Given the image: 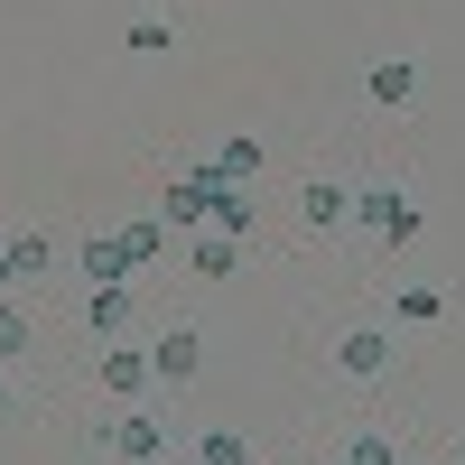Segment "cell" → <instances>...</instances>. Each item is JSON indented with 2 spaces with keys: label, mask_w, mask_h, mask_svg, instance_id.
<instances>
[{
  "label": "cell",
  "mask_w": 465,
  "mask_h": 465,
  "mask_svg": "<svg viewBox=\"0 0 465 465\" xmlns=\"http://www.w3.org/2000/svg\"><path fill=\"white\" fill-rule=\"evenodd\" d=\"M363 84H372V103H391V112H401V103L419 94V65H410V56H381V65L363 74Z\"/></svg>",
  "instance_id": "obj_8"
},
{
  "label": "cell",
  "mask_w": 465,
  "mask_h": 465,
  "mask_svg": "<svg viewBox=\"0 0 465 465\" xmlns=\"http://www.w3.org/2000/svg\"><path fill=\"white\" fill-rule=\"evenodd\" d=\"M186 223H214V186H205V168H177V177H168V232H186Z\"/></svg>",
  "instance_id": "obj_2"
},
{
  "label": "cell",
  "mask_w": 465,
  "mask_h": 465,
  "mask_svg": "<svg viewBox=\"0 0 465 465\" xmlns=\"http://www.w3.org/2000/svg\"><path fill=\"white\" fill-rule=\"evenodd\" d=\"M196 270H205V280H223V270H242V242H232V232H205V242H196Z\"/></svg>",
  "instance_id": "obj_12"
},
{
  "label": "cell",
  "mask_w": 465,
  "mask_h": 465,
  "mask_svg": "<svg viewBox=\"0 0 465 465\" xmlns=\"http://www.w3.org/2000/svg\"><path fill=\"white\" fill-rule=\"evenodd\" d=\"M131 56H168V19H131Z\"/></svg>",
  "instance_id": "obj_14"
},
{
  "label": "cell",
  "mask_w": 465,
  "mask_h": 465,
  "mask_svg": "<svg viewBox=\"0 0 465 465\" xmlns=\"http://www.w3.org/2000/svg\"><path fill=\"white\" fill-rule=\"evenodd\" d=\"M354 223H363V232H381L391 252H401V242H419V205H410V196H391V186H363V196H354Z\"/></svg>",
  "instance_id": "obj_1"
},
{
  "label": "cell",
  "mask_w": 465,
  "mask_h": 465,
  "mask_svg": "<svg viewBox=\"0 0 465 465\" xmlns=\"http://www.w3.org/2000/svg\"><path fill=\"white\" fill-rule=\"evenodd\" d=\"M335 363L354 372V381H381V372H391V335H381V326H354V335L335 344Z\"/></svg>",
  "instance_id": "obj_3"
},
{
  "label": "cell",
  "mask_w": 465,
  "mask_h": 465,
  "mask_svg": "<svg viewBox=\"0 0 465 465\" xmlns=\"http://www.w3.org/2000/svg\"><path fill=\"white\" fill-rule=\"evenodd\" d=\"M84 317H94L103 335H122V326H131V289H122V280H112V289H94V307H84Z\"/></svg>",
  "instance_id": "obj_10"
},
{
  "label": "cell",
  "mask_w": 465,
  "mask_h": 465,
  "mask_svg": "<svg viewBox=\"0 0 465 465\" xmlns=\"http://www.w3.org/2000/svg\"><path fill=\"white\" fill-rule=\"evenodd\" d=\"M131 270H140V261H131V242H122V232H84V280H94V289L131 280Z\"/></svg>",
  "instance_id": "obj_5"
},
{
  "label": "cell",
  "mask_w": 465,
  "mask_h": 465,
  "mask_svg": "<svg viewBox=\"0 0 465 465\" xmlns=\"http://www.w3.org/2000/svg\"><path fill=\"white\" fill-rule=\"evenodd\" d=\"M94 447H112V456H168V429L159 419H122V429H103Z\"/></svg>",
  "instance_id": "obj_7"
},
{
  "label": "cell",
  "mask_w": 465,
  "mask_h": 465,
  "mask_svg": "<svg viewBox=\"0 0 465 465\" xmlns=\"http://www.w3.org/2000/svg\"><path fill=\"white\" fill-rule=\"evenodd\" d=\"M214 232H232V242H242V232H252V205H242V196H214Z\"/></svg>",
  "instance_id": "obj_16"
},
{
  "label": "cell",
  "mask_w": 465,
  "mask_h": 465,
  "mask_svg": "<svg viewBox=\"0 0 465 465\" xmlns=\"http://www.w3.org/2000/svg\"><path fill=\"white\" fill-rule=\"evenodd\" d=\"M122 242H131V261H159L168 232H159V223H122Z\"/></svg>",
  "instance_id": "obj_18"
},
{
  "label": "cell",
  "mask_w": 465,
  "mask_h": 465,
  "mask_svg": "<svg viewBox=\"0 0 465 465\" xmlns=\"http://www.w3.org/2000/svg\"><path fill=\"white\" fill-rule=\"evenodd\" d=\"M10 280H19V261H10V242H0V289H10Z\"/></svg>",
  "instance_id": "obj_20"
},
{
  "label": "cell",
  "mask_w": 465,
  "mask_h": 465,
  "mask_svg": "<svg viewBox=\"0 0 465 465\" xmlns=\"http://www.w3.org/2000/svg\"><path fill=\"white\" fill-rule=\"evenodd\" d=\"M0 410H10V381H0Z\"/></svg>",
  "instance_id": "obj_21"
},
{
  "label": "cell",
  "mask_w": 465,
  "mask_h": 465,
  "mask_svg": "<svg viewBox=\"0 0 465 465\" xmlns=\"http://www.w3.org/2000/svg\"><path fill=\"white\" fill-rule=\"evenodd\" d=\"M196 354H205V344L186 335V326H168L159 344H149V372H159V381H196Z\"/></svg>",
  "instance_id": "obj_6"
},
{
  "label": "cell",
  "mask_w": 465,
  "mask_h": 465,
  "mask_svg": "<svg viewBox=\"0 0 465 465\" xmlns=\"http://www.w3.org/2000/svg\"><path fill=\"white\" fill-rule=\"evenodd\" d=\"M196 465H252V447H242V438H232V429H214V438L196 447Z\"/></svg>",
  "instance_id": "obj_13"
},
{
  "label": "cell",
  "mask_w": 465,
  "mask_h": 465,
  "mask_svg": "<svg viewBox=\"0 0 465 465\" xmlns=\"http://www.w3.org/2000/svg\"><path fill=\"white\" fill-rule=\"evenodd\" d=\"M10 261H19V280H37V270H47V242H37V232H10Z\"/></svg>",
  "instance_id": "obj_15"
},
{
  "label": "cell",
  "mask_w": 465,
  "mask_h": 465,
  "mask_svg": "<svg viewBox=\"0 0 465 465\" xmlns=\"http://www.w3.org/2000/svg\"><path fill=\"white\" fill-rule=\"evenodd\" d=\"M94 381H103L112 401H140V391H149V381H159V372H149V354H131V344H112V354L94 363Z\"/></svg>",
  "instance_id": "obj_4"
},
{
  "label": "cell",
  "mask_w": 465,
  "mask_h": 465,
  "mask_svg": "<svg viewBox=\"0 0 465 465\" xmlns=\"http://www.w3.org/2000/svg\"><path fill=\"white\" fill-rule=\"evenodd\" d=\"M344 465H401V456H391V438H354V447H344Z\"/></svg>",
  "instance_id": "obj_19"
},
{
  "label": "cell",
  "mask_w": 465,
  "mask_h": 465,
  "mask_svg": "<svg viewBox=\"0 0 465 465\" xmlns=\"http://www.w3.org/2000/svg\"><path fill=\"white\" fill-rule=\"evenodd\" d=\"M391 317H401V326H438V317H447V298H438V289H401V298H391Z\"/></svg>",
  "instance_id": "obj_11"
},
{
  "label": "cell",
  "mask_w": 465,
  "mask_h": 465,
  "mask_svg": "<svg viewBox=\"0 0 465 465\" xmlns=\"http://www.w3.org/2000/svg\"><path fill=\"white\" fill-rule=\"evenodd\" d=\"M10 354H28V317H19V307H0V363H10Z\"/></svg>",
  "instance_id": "obj_17"
},
{
  "label": "cell",
  "mask_w": 465,
  "mask_h": 465,
  "mask_svg": "<svg viewBox=\"0 0 465 465\" xmlns=\"http://www.w3.org/2000/svg\"><path fill=\"white\" fill-rule=\"evenodd\" d=\"M298 214H307V223L326 232V223H344V214H354V196H344V186H326V177H307V196H298Z\"/></svg>",
  "instance_id": "obj_9"
}]
</instances>
